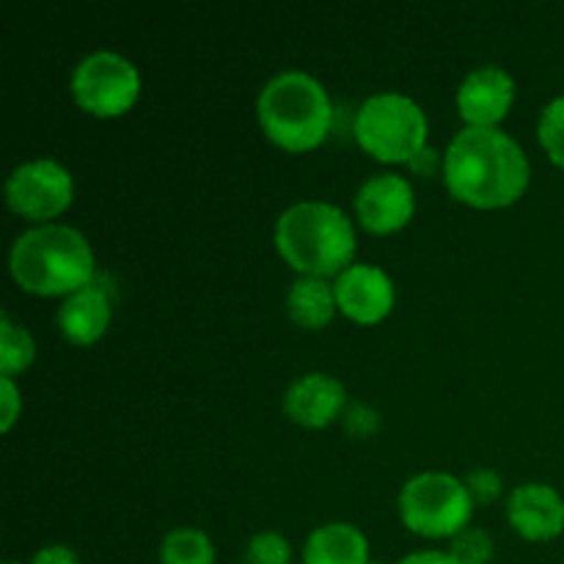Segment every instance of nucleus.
Returning a JSON list of instances; mask_svg holds the SVG:
<instances>
[{"label": "nucleus", "instance_id": "nucleus-1", "mask_svg": "<svg viewBox=\"0 0 564 564\" xmlns=\"http://www.w3.org/2000/svg\"><path fill=\"white\" fill-rule=\"evenodd\" d=\"M444 180L457 202L479 209L507 207L527 191L529 160L499 127H466L446 149Z\"/></svg>", "mask_w": 564, "mask_h": 564}, {"label": "nucleus", "instance_id": "nucleus-2", "mask_svg": "<svg viewBox=\"0 0 564 564\" xmlns=\"http://www.w3.org/2000/svg\"><path fill=\"white\" fill-rule=\"evenodd\" d=\"M17 284L33 295L55 297L83 290L94 279V251L72 226L42 224L17 237L9 257Z\"/></svg>", "mask_w": 564, "mask_h": 564}, {"label": "nucleus", "instance_id": "nucleus-3", "mask_svg": "<svg viewBox=\"0 0 564 564\" xmlns=\"http://www.w3.org/2000/svg\"><path fill=\"white\" fill-rule=\"evenodd\" d=\"M275 248L301 275L328 279L350 268L356 231L350 218L328 202H301L275 224Z\"/></svg>", "mask_w": 564, "mask_h": 564}, {"label": "nucleus", "instance_id": "nucleus-4", "mask_svg": "<svg viewBox=\"0 0 564 564\" xmlns=\"http://www.w3.org/2000/svg\"><path fill=\"white\" fill-rule=\"evenodd\" d=\"M264 135L286 152H308L330 130V99L319 80L306 72H281L257 99Z\"/></svg>", "mask_w": 564, "mask_h": 564}, {"label": "nucleus", "instance_id": "nucleus-5", "mask_svg": "<svg viewBox=\"0 0 564 564\" xmlns=\"http://www.w3.org/2000/svg\"><path fill=\"white\" fill-rule=\"evenodd\" d=\"M356 141L380 163H408L427 143V116L405 94H375L356 113Z\"/></svg>", "mask_w": 564, "mask_h": 564}, {"label": "nucleus", "instance_id": "nucleus-6", "mask_svg": "<svg viewBox=\"0 0 564 564\" xmlns=\"http://www.w3.org/2000/svg\"><path fill=\"white\" fill-rule=\"evenodd\" d=\"M474 512L466 482L452 474L424 471L405 482L400 494L402 523L419 538H455L468 527Z\"/></svg>", "mask_w": 564, "mask_h": 564}, {"label": "nucleus", "instance_id": "nucleus-7", "mask_svg": "<svg viewBox=\"0 0 564 564\" xmlns=\"http://www.w3.org/2000/svg\"><path fill=\"white\" fill-rule=\"evenodd\" d=\"M141 94V75L124 55L99 53L86 55L72 72V97L86 113L110 119L121 116L138 102Z\"/></svg>", "mask_w": 564, "mask_h": 564}, {"label": "nucleus", "instance_id": "nucleus-8", "mask_svg": "<svg viewBox=\"0 0 564 564\" xmlns=\"http://www.w3.org/2000/svg\"><path fill=\"white\" fill-rule=\"evenodd\" d=\"M75 196L72 174L55 160H28L6 182V204L28 220H53Z\"/></svg>", "mask_w": 564, "mask_h": 564}, {"label": "nucleus", "instance_id": "nucleus-9", "mask_svg": "<svg viewBox=\"0 0 564 564\" xmlns=\"http://www.w3.org/2000/svg\"><path fill=\"white\" fill-rule=\"evenodd\" d=\"M416 196L405 176L375 174L358 187L356 215L372 235H391L413 218Z\"/></svg>", "mask_w": 564, "mask_h": 564}, {"label": "nucleus", "instance_id": "nucleus-10", "mask_svg": "<svg viewBox=\"0 0 564 564\" xmlns=\"http://www.w3.org/2000/svg\"><path fill=\"white\" fill-rule=\"evenodd\" d=\"M336 306L352 323L375 325L394 306V284L375 264H350L334 281Z\"/></svg>", "mask_w": 564, "mask_h": 564}, {"label": "nucleus", "instance_id": "nucleus-11", "mask_svg": "<svg viewBox=\"0 0 564 564\" xmlns=\"http://www.w3.org/2000/svg\"><path fill=\"white\" fill-rule=\"evenodd\" d=\"M516 80L499 66H479L457 88V113L468 127L499 124L512 108Z\"/></svg>", "mask_w": 564, "mask_h": 564}, {"label": "nucleus", "instance_id": "nucleus-12", "mask_svg": "<svg viewBox=\"0 0 564 564\" xmlns=\"http://www.w3.org/2000/svg\"><path fill=\"white\" fill-rule=\"evenodd\" d=\"M507 518L523 540L545 543L564 532V499L551 485H518L507 501Z\"/></svg>", "mask_w": 564, "mask_h": 564}, {"label": "nucleus", "instance_id": "nucleus-13", "mask_svg": "<svg viewBox=\"0 0 564 564\" xmlns=\"http://www.w3.org/2000/svg\"><path fill=\"white\" fill-rule=\"evenodd\" d=\"M345 386L323 372H312L297 378L286 389L284 411L295 424L308 430L328 427L345 408Z\"/></svg>", "mask_w": 564, "mask_h": 564}, {"label": "nucleus", "instance_id": "nucleus-14", "mask_svg": "<svg viewBox=\"0 0 564 564\" xmlns=\"http://www.w3.org/2000/svg\"><path fill=\"white\" fill-rule=\"evenodd\" d=\"M110 325V301L102 286L91 281L83 290L72 292L58 308V328L72 345H94L102 339Z\"/></svg>", "mask_w": 564, "mask_h": 564}, {"label": "nucleus", "instance_id": "nucleus-15", "mask_svg": "<svg viewBox=\"0 0 564 564\" xmlns=\"http://www.w3.org/2000/svg\"><path fill=\"white\" fill-rule=\"evenodd\" d=\"M369 543L352 523H325L308 534L303 564H369Z\"/></svg>", "mask_w": 564, "mask_h": 564}, {"label": "nucleus", "instance_id": "nucleus-16", "mask_svg": "<svg viewBox=\"0 0 564 564\" xmlns=\"http://www.w3.org/2000/svg\"><path fill=\"white\" fill-rule=\"evenodd\" d=\"M336 292L328 279L301 275L286 292V314L306 330L325 328L336 312Z\"/></svg>", "mask_w": 564, "mask_h": 564}, {"label": "nucleus", "instance_id": "nucleus-17", "mask_svg": "<svg viewBox=\"0 0 564 564\" xmlns=\"http://www.w3.org/2000/svg\"><path fill=\"white\" fill-rule=\"evenodd\" d=\"M160 564H215L213 540L202 529H171L160 545Z\"/></svg>", "mask_w": 564, "mask_h": 564}, {"label": "nucleus", "instance_id": "nucleus-18", "mask_svg": "<svg viewBox=\"0 0 564 564\" xmlns=\"http://www.w3.org/2000/svg\"><path fill=\"white\" fill-rule=\"evenodd\" d=\"M36 356L31 334L22 325L11 323L9 314H0V378H14L25 372Z\"/></svg>", "mask_w": 564, "mask_h": 564}, {"label": "nucleus", "instance_id": "nucleus-19", "mask_svg": "<svg viewBox=\"0 0 564 564\" xmlns=\"http://www.w3.org/2000/svg\"><path fill=\"white\" fill-rule=\"evenodd\" d=\"M538 138L543 143L545 154L564 169V97L545 105L538 124Z\"/></svg>", "mask_w": 564, "mask_h": 564}, {"label": "nucleus", "instance_id": "nucleus-20", "mask_svg": "<svg viewBox=\"0 0 564 564\" xmlns=\"http://www.w3.org/2000/svg\"><path fill=\"white\" fill-rule=\"evenodd\" d=\"M292 549L290 540L279 532H259L253 534L251 543H248L246 556L242 562L246 564H290Z\"/></svg>", "mask_w": 564, "mask_h": 564}, {"label": "nucleus", "instance_id": "nucleus-21", "mask_svg": "<svg viewBox=\"0 0 564 564\" xmlns=\"http://www.w3.org/2000/svg\"><path fill=\"white\" fill-rule=\"evenodd\" d=\"M449 554L460 564H488L494 556V540L482 529H463L452 538Z\"/></svg>", "mask_w": 564, "mask_h": 564}, {"label": "nucleus", "instance_id": "nucleus-22", "mask_svg": "<svg viewBox=\"0 0 564 564\" xmlns=\"http://www.w3.org/2000/svg\"><path fill=\"white\" fill-rule=\"evenodd\" d=\"M466 488L471 494V501H494L501 494V479L488 468H479V471L468 474Z\"/></svg>", "mask_w": 564, "mask_h": 564}, {"label": "nucleus", "instance_id": "nucleus-23", "mask_svg": "<svg viewBox=\"0 0 564 564\" xmlns=\"http://www.w3.org/2000/svg\"><path fill=\"white\" fill-rule=\"evenodd\" d=\"M0 405H3L0 430H3V433H9L22 411V400H20V391H17V386H14V378H0Z\"/></svg>", "mask_w": 564, "mask_h": 564}, {"label": "nucleus", "instance_id": "nucleus-24", "mask_svg": "<svg viewBox=\"0 0 564 564\" xmlns=\"http://www.w3.org/2000/svg\"><path fill=\"white\" fill-rule=\"evenodd\" d=\"M31 564H77V556L66 545H44Z\"/></svg>", "mask_w": 564, "mask_h": 564}, {"label": "nucleus", "instance_id": "nucleus-25", "mask_svg": "<svg viewBox=\"0 0 564 564\" xmlns=\"http://www.w3.org/2000/svg\"><path fill=\"white\" fill-rule=\"evenodd\" d=\"M397 564H460L449 551H416V554L405 556Z\"/></svg>", "mask_w": 564, "mask_h": 564}, {"label": "nucleus", "instance_id": "nucleus-26", "mask_svg": "<svg viewBox=\"0 0 564 564\" xmlns=\"http://www.w3.org/2000/svg\"><path fill=\"white\" fill-rule=\"evenodd\" d=\"M6 564H22V562H6Z\"/></svg>", "mask_w": 564, "mask_h": 564}, {"label": "nucleus", "instance_id": "nucleus-27", "mask_svg": "<svg viewBox=\"0 0 564 564\" xmlns=\"http://www.w3.org/2000/svg\"><path fill=\"white\" fill-rule=\"evenodd\" d=\"M369 564H383V562H369Z\"/></svg>", "mask_w": 564, "mask_h": 564}]
</instances>
